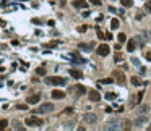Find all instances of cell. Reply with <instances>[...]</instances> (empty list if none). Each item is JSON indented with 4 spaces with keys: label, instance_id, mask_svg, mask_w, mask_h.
Returning a JSON list of instances; mask_svg holds the SVG:
<instances>
[{
    "label": "cell",
    "instance_id": "6da1fadb",
    "mask_svg": "<svg viewBox=\"0 0 151 131\" xmlns=\"http://www.w3.org/2000/svg\"><path fill=\"white\" fill-rule=\"evenodd\" d=\"M46 84L64 86V84H67V79H65V78H60V76H50V78H46Z\"/></svg>",
    "mask_w": 151,
    "mask_h": 131
},
{
    "label": "cell",
    "instance_id": "7a4b0ae2",
    "mask_svg": "<svg viewBox=\"0 0 151 131\" xmlns=\"http://www.w3.org/2000/svg\"><path fill=\"white\" fill-rule=\"evenodd\" d=\"M24 125L31 126V128H41V126L44 125V121L41 120V118H38V117H29V118H26Z\"/></svg>",
    "mask_w": 151,
    "mask_h": 131
},
{
    "label": "cell",
    "instance_id": "3957f363",
    "mask_svg": "<svg viewBox=\"0 0 151 131\" xmlns=\"http://www.w3.org/2000/svg\"><path fill=\"white\" fill-rule=\"evenodd\" d=\"M96 52H97V55H101V57H107L109 52H111V49H109L107 44H101V45H97Z\"/></svg>",
    "mask_w": 151,
    "mask_h": 131
},
{
    "label": "cell",
    "instance_id": "277c9868",
    "mask_svg": "<svg viewBox=\"0 0 151 131\" xmlns=\"http://www.w3.org/2000/svg\"><path fill=\"white\" fill-rule=\"evenodd\" d=\"M52 110H54V105L52 104H41L39 109L36 110V113H49V112H52Z\"/></svg>",
    "mask_w": 151,
    "mask_h": 131
},
{
    "label": "cell",
    "instance_id": "5b68a950",
    "mask_svg": "<svg viewBox=\"0 0 151 131\" xmlns=\"http://www.w3.org/2000/svg\"><path fill=\"white\" fill-rule=\"evenodd\" d=\"M114 79L119 83L120 86H124L125 81H127V79H125V75L122 73V71H114Z\"/></svg>",
    "mask_w": 151,
    "mask_h": 131
},
{
    "label": "cell",
    "instance_id": "8992f818",
    "mask_svg": "<svg viewBox=\"0 0 151 131\" xmlns=\"http://www.w3.org/2000/svg\"><path fill=\"white\" fill-rule=\"evenodd\" d=\"M83 120H85L86 125H94V123L97 121V117L94 113H86L85 117H83Z\"/></svg>",
    "mask_w": 151,
    "mask_h": 131
},
{
    "label": "cell",
    "instance_id": "52a82bcc",
    "mask_svg": "<svg viewBox=\"0 0 151 131\" xmlns=\"http://www.w3.org/2000/svg\"><path fill=\"white\" fill-rule=\"evenodd\" d=\"M88 96H89V100H91V102H99V100H101V94L97 92V91H89Z\"/></svg>",
    "mask_w": 151,
    "mask_h": 131
},
{
    "label": "cell",
    "instance_id": "ba28073f",
    "mask_svg": "<svg viewBox=\"0 0 151 131\" xmlns=\"http://www.w3.org/2000/svg\"><path fill=\"white\" fill-rule=\"evenodd\" d=\"M50 97H52V99H64L65 97V92H64V91H60V89H52Z\"/></svg>",
    "mask_w": 151,
    "mask_h": 131
},
{
    "label": "cell",
    "instance_id": "9c48e42d",
    "mask_svg": "<svg viewBox=\"0 0 151 131\" xmlns=\"http://www.w3.org/2000/svg\"><path fill=\"white\" fill-rule=\"evenodd\" d=\"M146 121H148V117H146V113H140V117L135 120V125H136V126H141V125H145Z\"/></svg>",
    "mask_w": 151,
    "mask_h": 131
},
{
    "label": "cell",
    "instance_id": "30bf717a",
    "mask_svg": "<svg viewBox=\"0 0 151 131\" xmlns=\"http://www.w3.org/2000/svg\"><path fill=\"white\" fill-rule=\"evenodd\" d=\"M73 7L75 8H88V2H85V0H75Z\"/></svg>",
    "mask_w": 151,
    "mask_h": 131
},
{
    "label": "cell",
    "instance_id": "8fae6325",
    "mask_svg": "<svg viewBox=\"0 0 151 131\" xmlns=\"http://www.w3.org/2000/svg\"><path fill=\"white\" fill-rule=\"evenodd\" d=\"M136 49V39H130L128 42H127V50L128 52H133Z\"/></svg>",
    "mask_w": 151,
    "mask_h": 131
},
{
    "label": "cell",
    "instance_id": "7c38bea8",
    "mask_svg": "<svg viewBox=\"0 0 151 131\" xmlns=\"http://www.w3.org/2000/svg\"><path fill=\"white\" fill-rule=\"evenodd\" d=\"M39 99H41V96H39V94H32V96H29V97H28V104H38L39 102Z\"/></svg>",
    "mask_w": 151,
    "mask_h": 131
},
{
    "label": "cell",
    "instance_id": "4fadbf2b",
    "mask_svg": "<svg viewBox=\"0 0 151 131\" xmlns=\"http://www.w3.org/2000/svg\"><path fill=\"white\" fill-rule=\"evenodd\" d=\"M104 130H120V125H117V123H107L104 126Z\"/></svg>",
    "mask_w": 151,
    "mask_h": 131
},
{
    "label": "cell",
    "instance_id": "5bb4252c",
    "mask_svg": "<svg viewBox=\"0 0 151 131\" xmlns=\"http://www.w3.org/2000/svg\"><path fill=\"white\" fill-rule=\"evenodd\" d=\"M70 75L73 78H76V79H81V78H83V73H80L78 70H70Z\"/></svg>",
    "mask_w": 151,
    "mask_h": 131
},
{
    "label": "cell",
    "instance_id": "9a60e30c",
    "mask_svg": "<svg viewBox=\"0 0 151 131\" xmlns=\"http://www.w3.org/2000/svg\"><path fill=\"white\" fill-rule=\"evenodd\" d=\"M76 94H78V96L86 94V87H85V86H76Z\"/></svg>",
    "mask_w": 151,
    "mask_h": 131
},
{
    "label": "cell",
    "instance_id": "2e32d148",
    "mask_svg": "<svg viewBox=\"0 0 151 131\" xmlns=\"http://www.w3.org/2000/svg\"><path fill=\"white\" fill-rule=\"evenodd\" d=\"M114 81H115L114 78H104V79H101V81H99V84H112Z\"/></svg>",
    "mask_w": 151,
    "mask_h": 131
},
{
    "label": "cell",
    "instance_id": "e0dca14e",
    "mask_svg": "<svg viewBox=\"0 0 151 131\" xmlns=\"http://www.w3.org/2000/svg\"><path fill=\"white\" fill-rule=\"evenodd\" d=\"M119 24H120V21L117 20V18H114L112 21H111V28H112V29H117V28H119Z\"/></svg>",
    "mask_w": 151,
    "mask_h": 131
},
{
    "label": "cell",
    "instance_id": "ac0fdd59",
    "mask_svg": "<svg viewBox=\"0 0 151 131\" xmlns=\"http://www.w3.org/2000/svg\"><path fill=\"white\" fill-rule=\"evenodd\" d=\"M130 81H132V84H135V86H140V84H141V81H140V78H138V76H132Z\"/></svg>",
    "mask_w": 151,
    "mask_h": 131
},
{
    "label": "cell",
    "instance_id": "d6986e66",
    "mask_svg": "<svg viewBox=\"0 0 151 131\" xmlns=\"http://www.w3.org/2000/svg\"><path fill=\"white\" fill-rule=\"evenodd\" d=\"M120 3H122V7H132L133 5L132 0H120Z\"/></svg>",
    "mask_w": 151,
    "mask_h": 131
},
{
    "label": "cell",
    "instance_id": "ffe728a7",
    "mask_svg": "<svg viewBox=\"0 0 151 131\" xmlns=\"http://www.w3.org/2000/svg\"><path fill=\"white\" fill-rule=\"evenodd\" d=\"M78 49L83 50V52H89V50H91V49H89V47L86 45V44H80V45H78Z\"/></svg>",
    "mask_w": 151,
    "mask_h": 131
},
{
    "label": "cell",
    "instance_id": "44dd1931",
    "mask_svg": "<svg viewBox=\"0 0 151 131\" xmlns=\"http://www.w3.org/2000/svg\"><path fill=\"white\" fill-rule=\"evenodd\" d=\"M117 39H119V42H120V44H124L125 41H127V36H125L124 33H120V34H119V37H117Z\"/></svg>",
    "mask_w": 151,
    "mask_h": 131
},
{
    "label": "cell",
    "instance_id": "7402d4cb",
    "mask_svg": "<svg viewBox=\"0 0 151 131\" xmlns=\"http://www.w3.org/2000/svg\"><path fill=\"white\" fill-rule=\"evenodd\" d=\"M138 113H148V105H141L138 109Z\"/></svg>",
    "mask_w": 151,
    "mask_h": 131
},
{
    "label": "cell",
    "instance_id": "603a6c76",
    "mask_svg": "<svg viewBox=\"0 0 151 131\" xmlns=\"http://www.w3.org/2000/svg\"><path fill=\"white\" fill-rule=\"evenodd\" d=\"M145 10H146V13H151V0H148L145 3Z\"/></svg>",
    "mask_w": 151,
    "mask_h": 131
},
{
    "label": "cell",
    "instance_id": "cb8c5ba5",
    "mask_svg": "<svg viewBox=\"0 0 151 131\" xmlns=\"http://www.w3.org/2000/svg\"><path fill=\"white\" fill-rule=\"evenodd\" d=\"M115 97H117V96H115L114 92H107V94H106V99H107V100H114Z\"/></svg>",
    "mask_w": 151,
    "mask_h": 131
},
{
    "label": "cell",
    "instance_id": "d4e9b609",
    "mask_svg": "<svg viewBox=\"0 0 151 131\" xmlns=\"http://www.w3.org/2000/svg\"><path fill=\"white\" fill-rule=\"evenodd\" d=\"M16 109H18V110H28V102H26V104H18V105H16Z\"/></svg>",
    "mask_w": 151,
    "mask_h": 131
},
{
    "label": "cell",
    "instance_id": "484cf974",
    "mask_svg": "<svg viewBox=\"0 0 151 131\" xmlns=\"http://www.w3.org/2000/svg\"><path fill=\"white\" fill-rule=\"evenodd\" d=\"M7 125H8V121L7 120H0V130H5Z\"/></svg>",
    "mask_w": 151,
    "mask_h": 131
},
{
    "label": "cell",
    "instance_id": "4316f807",
    "mask_svg": "<svg viewBox=\"0 0 151 131\" xmlns=\"http://www.w3.org/2000/svg\"><path fill=\"white\" fill-rule=\"evenodd\" d=\"M36 73H38L39 76H44V75H46V70H44L42 66H41V68H38V70H36Z\"/></svg>",
    "mask_w": 151,
    "mask_h": 131
},
{
    "label": "cell",
    "instance_id": "83f0119b",
    "mask_svg": "<svg viewBox=\"0 0 151 131\" xmlns=\"http://www.w3.org/2000/svg\"><path fill=\"white\" fill-rule=\"evenodd\" d=\"M64 113L65 115H72V113H73V109H72V107H67V109L64 110Z\"/></svg>",
    "mask_w": 151,
    "mask_h": 131
},
{
    "label": "cell",
    "instance_id": "f1b7e54d",
    "mask_svg": "<svg viewBox=\"0 0 151 131\" xmlns=\"http://www.w3.org/2000/svg\"><path fill=\"white\" fill-rule=\"evenodd\" d=\"M86 29H88V26H80L78 28V33H85Z\"/></svg>",
    "mask_w": 151,
    "mask_h": 131
},
{
    "label": "cell",
    "instance_id": "f546056e",
    "mask_svg": "<svg viewBox=\"0 0 151 131\" xmlns=\"http://www.w3.org/2000/svg\"><path fill=\"white\" fill-rule=\"evenodd\" d=\"M122 60V55L119 54V50H117V54H115V62H120Z\"/></svg>",
    "mask_w": 151,
    "mask_h": 131
},
{
    "label": "cell",
    "instance_id": "4dcf8cb0",
    "mask_svg": "<svg viewBox=\"0 0 151 131\" xmlns=\"http://www.w3.org/2000/svg\"><path fill=\"white\" fill-rule=\"evenodd\" d=\"M97 37H99V39H106V34L101 33V31H97Z\"/></svg>",
    "mask_w": 151,
    "mask_h": 131
},
{
    "label": "cell",
    "instance_id": "1f68e13d",
    "mask_svg": "<svg viewBox=\"0 0 151 131\" xmlns=\"http://www.w3.org/2000/svg\"><path fill=\"white\" fill-rule=\"evenodd\" d=\"M93 5H101V0H91Z\"/></svg>",
    "mask_w": 151,
    "mask_h": 131
},
{
    "label": "cell",
    "instance_id": "d6a6232c",
    "mask_svg": "<svg viewBox=\"0 0 151 131\" xmlns=\"http://www.w3.org/2000/svg\"><path fill=\"white\" fill-rule=\"evenodd\" d=\"M132 63H133V65H140V62H138V58H132Z\"/></svg>",
    "mask_w": 151,
    "mask_h": 131
},
{
    "label": "cell",
    "instance_id": "836d02e7",
    "mask_svg": "<svg viewBox=\"0 0 151 131\" xmlns=\"http://www.w3.org/2000/svg\"><path fill=\"white\" fill-rule=\"evenodd\" d=\"M146 60L151 62V52H146Z\"/></svg>",
    "mask_w": 151,
    "mask_h": 131
},
{
    "label": "cell",
    "instance_id": "e575fe53",
    "mask_svg": "<svg viewBox=\"0 0 151 131\" xmlns=\"http://www.w3.org/2000/svg\"><path fill=\"white\" fill-rule=\"evenodd\" d=\"M32 23H34V24H41V23H42V21H39L38 18H34V20H32Z\"/></svg>",
    "mask_w": 151,
    "mask_h": 131
},
{
    "label": "cell",
    "instance_id": "d590c367",
    "mask_svg": "<svg viewBox=\"0 0 151 131\" xmlns=\"http://www.w3.org/2000/svg\"><path fill=\"white\" fill-rule=\"evenodd\" d=\"M148 130H151V125H150V128H148Z\"/></svg>",
    "mask_w": 151,
    "mask_h": 131
}]
</instances>
